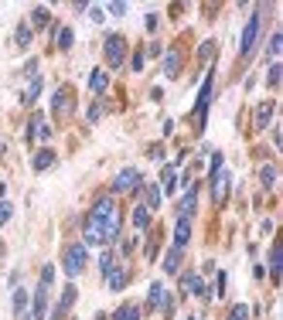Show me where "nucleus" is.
I'll return each instance as SVG.
<instances>
[{
    "instance_id": "1",
    "label": "nucleus",
    "mask_w": 283,
    "mask_h": 320,
    "mask_svg": "<svg viewBox=\"0 0 283 320\" xmlns=\"http://www.w3.org/2000/svg\"><path fill=\"white\" fill-rule=\"evenodd\" d=\"M119 225H123V218H119L116 201H113L109 194H106V198H99V201L92 205L89 218H85L82 245L89 249V245H109V242H116V239H119Z\"/></svg>"
},
{
    "instance_id": "2",
    "label": "nucleus",
    "mask_w": 283,
    "mask_h": 320,
    "mask_svg": "<svg viewBox=\"0 0 283 320\" xmlns=\"http://www.w3.org/2000/svg\"><path fill=\"white\" fill-rule=\"evenodd\" d=\"M85 262H89V249H85L82 242L65 249V276H72V279H75V276L85 269Z\"/></svg>"
},
{
    "instance_id": "3",
    "label": "nucleus",
    "mask_w": 283,
    "mask_h": 320,
    "mask_svg": "<svg viewBox=\"0 0 283 320\" xmlns=\"http://www.w3.org/2000/svg\"><path fill=\"white\" fill-rule=\"evenodd\" d=\"M259 28H263V17L252 14L249 24H246V31H242V45H239V55H242V58H252V51H256V38H259Z\"/></svg>"
},
{
    "instance_id": "4",
    "label": "nucleus",
    "mask_w": 283,
    "mask_h": 320,
    "mask_svg": "<svg viewBox=\"0 0 283 320\" xmlns=\"http://www.w3.org/2000/svg\"><path fill=\"white\" fill-rule=\"evenodd\" d=\"M102 55H106V62H109V68H119L123 58H126V41H123L119 34H109L106 45H102Z\"/></svg>"
},
{
    "instance_id": "5",
    "label": "nucleus",
    "mask_w": 283,
    "mask_h": 320,
    "mask_svg": "<svg viewBox=\"0 0 283 320\" xmlns=\"http://www.w3.org/2000/svg\"><path fill=\"white\" fill-rule=\"evenodd\" d=\"M136 184H140V171H136V167H123V171L113 177V191H116V194H126V191H133Z\"/></svg>"
},
{
    "instance_id": "6",
    "label": "nucleus",
    "mask_w": 283,
    "mask_h": 320,
    "mask_svg": "<svg viewBox=\"0 0 283 320\" xmlns=\"http://www.w3.org/2000/svg\"><path fill=\"white\" fill-rule=\"evenodd\" d=\"M212 85H215V72L205 75V85H201V92H198V106H195V112H198L201 123H205V112H208V102H212Z\"/></svg>"
},
{
    "instance_id": "7",
    "label": "nucleus",
    "mask_w": 283,
    "mask_h": 320,
    "mask_svg": "<svg viewBox=\"0 0 283 320\" xmlns=\"http://www.w3.org/2000/svg\"><path fill=\"white\" fill-rule=\"evenodd\" d=\"M191 242V218H178L174 225V249H184Z\"/></svg>"
},
{
    "instance_id": "8",
    "label": "nucleus",
    "mask_w": 283,
    "mask_h": 320,
    "mask_svg": "<svg viewBox=\"0 0 283 320\" xmlns=\"http://www.w3.org/2000/svg\"><path fill=\"white\" fill-rule=\"evenodd\" d=\"M225 191H229V171H215V181H212L215 205H222V201H225Z\"/></svg>"
},
{
    "instance_id": "9",
    "label": "nucleus",
    "mask_w": 283,
    "mask_h": 320,
    "mask_svg": "<svg viewBox=\"0 0 283 320\" xmlns=\"http://www.w3.org/2000/svg\"><path fill=\"white\" fill-rule=\"evenodd\" d=\"M195 205H198V188H188V194L178 205V218H191L195 215Z\"/></svg>"
},
{
    "instance_id": "10",
    "label": "nucleus",
    "mask_w": 283,
    "mask_h": 320,
    "mask_svg": "<svg viewBox=\"0 0 283 320\" xmlns=\"http://www.w3.org/2000/svg\"><path fill=\"white\" fill-rule=\"evenodd\" d=\"M45 310H48V286L41 283V286L34 289V306H31V317H34V320H41V317H45Z\"/></svg>"
},
{
    "instance_id": "11",
    "label": "nucleus",
    "mask_w": 283,
    "mask_h": 320,
    "mask_svg": "<svg viewBox=\"0 0 283 320\" xmlns=\"http://www.w3.org/2000/svg\"><path fill=\"white\" fill-rule=\"evenodd\" d=\"M181 289H184V293H191V296H201V293H205V283H201V276L184 272V276H181Z\"/></svg>"
},
{
    "instance_id": "12",
    "label": "nucleus",
    "mask_w": 283,
    "mask_h": 320,
    "mask_svg": "<svg viewBox=\"0 0 283 320\" xmlns=\"http://www.w3.org/2000/svg\"><path fill=\"white\" fill-rule=\"evenodd\" d=\"M31 136H34V140H51V126H48L41 116H34V119H31Z\"/></svg>"
},
{
    "instance_id": "13",
    "label": "nucleus",
    "mask_w": 283,
    "mask_h": 320,
    "mask_svg": "<svg viewBox=\"0 0 283 320\" xmlns=\"http://www.w3.org/2000/svg\"><path fill=\"white\" fill-rule=\"evenodd\" d=\"M72 303H75V286H65V293H62V303L55 306V313H51V320H58V317H62V313H65V310H68Z\"/></svg>"
},
{
    "instance_id": "14",
    "label": "nucleus",
    "mask_w": 283,
    "mask_h": 320,
    "mask_svg": "<svg viewBox=\"0 0 283 320\" xmlns=\"http://www.w3.org/2000/svg\"><path fill=\"white\" fill-rule=\"evenodd\" d=\"M133 225H136L140 232L150 225V208H147V205H136V208H133Z\"/></svg>"
},
{
    "instance_id": "15",
    "label": "nucleus",
    "mask_w": 283,
    "mask_h": 320,
    "mask_svg": "<svg viewBox=\"0 0 283 320\" xmlns=\"http://www.w3.org/2000/svg\"><path fill=\"white\" fill-rule=\"evenodd\" d=\"M106 85H109V75H106L102 68H96V72L89 75V89H92V92H106Z\"/></svg>"
},
{
    "instance_id": "16",
    "label": "nucleus",
    "mask_w": 283,
    "mask_h": 320,
    "mask_svg": "<svg viewBox=\"0 0 283 320\" xmlns=\"http://www.w3.org/2000/svg\"><path fill=\"white\" fill-rule=\"evenodd\" d=\"M38 96H41V75H34V79H31V85L24 89V96H21V102H24V106H31V102H34Z\"/></svg>"
},
{
    "instance_id": "17",
    "label": "nucleus",
    "mask_w": 283,
    "mask_h": 320,
    "mask_svg": "<svg viewBox=\"0 0 283 320\" xmlns=\"http://www.w3.org/2000/svg\"><path fill=\"white\" fill-rule=\"evenodd\" d=\"M51 109H55V112H68V89H55V96H51Z\"/></svg>"
},
{
    "instance_id": "18",
    "label": "nucleus",
    "mask_w": 283,
    "mask_h": 320,
    "mask_svg": "<svg viewBox=\"0 0 283 320\" xmlns=\"http://www.w3.org/2000/svg\"><path fill=\"white\" fill-rule=\"evenodd\" d=\"M273 109H276L273 102H263V106H259V112H256V129H266V126H269V116H273Z\"/></svg>"
},
{
    "instance_id": "19",
    "label": "nucleus",
    "mask_w": 283,
    "mask_h": 320,
    "mask_svg": "<svg viewBox=\"0 0 283 320\" xmlns=\"http://www.w3.org/2000/svg\"><path fill=\"white\" fill-rule=\"evenodd\" d=\"M178 266H181V249H167V256H164V272H178Z\"/></svg>"
},
{
    "instance_id": "20",
    "label": "nucleus",
    "mask_w": 283,
    "mask_h": 320,
    "mask_svg": "<svg viewBox=\"0 0 283 320\" xmlns=\"http://www.w3.org/2000/svg\"><path fill=\"white\" fill-rule=\"evenodd\" d=\"M178 68H181L178 51H167V58H164V75H167V79H174V75H178Z\"/></svg>"
},
{
    "instance_id": "21",
    "label": "nucleus",
    "mask_w": 283,
    "mask_h": 320,
    "mask_svg": "<svg viewBox=\"0 0 283 320\" xmlns=\"http://www.w3.org/2000/svg\"><path fill=\"white\" fill-rule=\"evenodd\" d=\"M161 184H164V194H174V188H178V174H174V167H164Z\"/></svg>"
},
{
    "instance_id": "22",
    "label": "nucleus",
    "mask_w": 283,
    "mask_h": 320,
    "mask_svg": "<svg viewBox=\"0 0 283 320\" xmlns=\"http://www.w3.org/2000/svg\"><path fill=\"white\" fill-rule=\"evenodd\" d=\"M106 283H109V289L116 293V289H123V286H126V272H123V269H113V272L106 276Z\"/></svg>"
},
{
    "instance_id": "23",
    "label": "nucleus",
    "mask_w": 283,
    "mask_h": 320,
    "mask_svg": "<svg viewBox=\"0 0 283 320\" xmlns=\"http://www.w3.org/2000/svg\"><path fill=\"white\" fill-rule=\"evenodd\" d=\"M113 320H140V306H119L116 313H113Z\"/></svg>"
},
{
    "instance_id": "24",
    "label": "nucleus",
    "mask_w": 283,
    "mask_h": 320,
    "mask_svg": "<svg viewBox=\"0 0 283 320\" xmlns=\"http://www.w3.org/2000/svg\"><path fill=\"white\" fill-rule=\"evenodd\" d=\"M51 164H55V153H51V150H41V153L34 157V171H48Z\"/></svg>"
},
{
    "instance_id": "25",
    "label": "nucleus",
    "mask_w": 283,
    "mask_h": 320,
    "mask_svg": "<svg viewBox=\"0 0 283 320\" xmlns=\"http://www.w3.org/2000/svg\"><path fill=\"white\" fill-rule=\"evenodd\" d=\"M55 41H58V48L65 51V48H72V41H75V34H72V28H58V34H55Z\"/></svg>"
},
{
    "instance_id": "26",
    "label": "nucleus",
    "mask_w": 283,
    "mask_h": 320,
    "mask_svg": "<svg viewBox=\"0 0 283 320\" xmlns=\"http://www.w3.org/2000/svg\"><path fill=\"white\" fill-rule=\"evenodd\" d=\"M31 45V24H21L17 28V48H28Z\"/></svg>"
},
{
    "instance_id": "27",
    "label": "nucleus",
    "mask_w": 283,
    "mask_h": 320,
    "mask_svg": "<svg viewBox=\"0 0 283 320\" xmlns=\"http://www.w3.org/2000/svg\"><path fill=\"white\" fill-rule=\"evenodd\" d=\"M161 205V188H154V184H147V208L154 211Z\"/></svg>"
},
{
    "instance_id": "28",
    "label": "nucleus",
    "mask_w": 283,
    "mask_h": 320,
    "mask_svg": "<svg viewBox=\"0 0 283 320\" xmlns=\"http://www.w3.org/2000/svg\"><path fill=\"white\" fill-rule=\"evenodd\" d=\"M31 24H34V28H45V24H48V7H38V11L31 14Z\"/></svg>"
},
{
    "instance_id": "29",
    "label": "nucleus",
    "mask_w": 283,
    "mask_h": 320,
    "mask_svg": "<svg viewBox=\"0 0 283 320\" xmlns=\"http://www.w3.org/2000/svg\"><path fill=\"white\" fill-rule=\"evenodd\" d=\"M229 320H249V306L246 303H235L232 313H229Z\"/></svg>"
},
{
    "instance_id": "30",
    "label": "nucleus",
    "mask_w": 283,
    "mask_h": 320,
    "mask_svg": "<svg viewBox=\"0 0 283 320\" xmlns=\"http://www.w3.org/2000/svg\"><path fill=\"white\" fill-rule=\"evenodd\" d=\"M280 48H283V34H273V38H269V48H266V51H269V58H276V55H280Z\"/></svg>"
},
{
    "instance_id": "31",
    "label": "nucleus",
    "mask_w": 283,
    "mask_h": 320,
    "mask_svg": "<svg viewBox=\"0 0 283 320\" xmlns=\"http://www.w3.org/2000/svg\"><path fill=\"white\" fill-rule=\"evenodd\" d=\"M280 259H283V256H280V249L273 245V252H269V269H273V276H280V269H283V266H280Z\"/></svg>"
},
{
    "instance_id": "32",
    "label": "nucleus",
    "mask_w": 283,
    "mask_h": 320,
    "mask_svg": "<svg viewBox=\"0 0 283 320\" xmlns=\"http://www.w3.org/2000/svg\"><path fill=\"white\" fill-rule=\"evenodd\" d=\"M99 269H102L106 276H109V272L116 269V262H113V252H102V259H99Z\"/></svg>"
},
{
    "instance_id": "33",
    "label": "nucleus",
    "mask_w": 283,
    "mask_h": 320,
    "mask_svg": "<svg viewBox=\"0 0 283 320\" xmlns=\"http://www.w3.org/2000/svg\"><path fill=\"white\" fill-rule=\"evenodd\" d=\"M24 303H28V293L24 289H14V310L17 313H24Z\"/></svg>"
},
{
    "instance_id": "34",
    "label": "nucleus",
    "mask_w": 283,
    "mask_h": 320,
    "mask_svg": "<svg viewBox=\"0 0 283 320\" xmlns=\"http://www.w3.org/2000/svg\"><path fill=\"white\" fill-rule=\"evenodd\" d=\"M263 184H266V188L276 184V167H263Z\"/></svg>"
},
{
    "instance_id": "35",
    "label": "nucleus",
    "mask_w": 283,
    "mask_h": 320,
    "mask_svg": "<svg viewBox=\"0 0 283 320\" xmlns=\"http://www.w3.org/2000/svg\"><path fill=\"white\" fill-rule=\"evenodd\" d=\"M280 75H283V68H280V65H273V68H269V75H266V82H269V85H280Z\"/></svg>"
},
{
    "instance_id": "36",
    "label": "nucleus",
    "mask_w": 283,
    "mask_h": 320,
    "mask_svg": "<svg viewBox=\"0 0 283 320\" xmlns=\"http://www.w3.org/2000/svg\"><path fill=\"white\" fill-rule=\"evenodd\" d=\"M11 211H14V208H11L7 201H0V225H7V222H11Z\"/></svg>"
},
{
    "instance_id": "37",
    "label": "nucleus",
    "mask_w": 283,
    "mask_h": 320,
    "mask_svg": "<svg viewBox=\"0 0 283 320\" xmlns=\"http://www.w3.org/2000/svg\"><path fill=\"white\" fill-rule=\"evenodd\" d=\"M51 279H55V269H51V266H45V269H41V283H45V286H51Z\"/></svg>"
},
{
    "instance_id": "38",
    "label": "nucleus",
    "mask_w": 283,
    "mask_h": 320,
    "mask_svg": "<svg viewBox=\"0 0 283 320\" xmlns=\"http://www.w3.org/2000/svg\"><path fill=\"white\" fill-rule=\"evenodd\" d=\"M109 14H113V17H123V14H126V4H109Z\"/></svg>"
},
{
    "instance_id": "39",
    "label": "nucleus",
    "mask_w": 283,
    "mask_h": 320,
    "mask_svg": "<svg viewBox=\"0 0 283 320\" xmlns=\"http://www.w3.org/2000/svg\"><path fill=\"white\" fill-rule=\"evenodd\" d=\"M212 55H215V41H205L201 45V58H212Z\"/></svg>"
},
{
    "instance_id": "40",
    "label": "nucleus",
    "mask_w": 283,
    "mask_h": 320,
    "mask_svg": "<svg viewBox=\"0 0 283 320\" xmlns=\"http://www.w3.org/2000/svg\"><path fill=\"white\" fill-rule=\"evenodd\" d=\"M144 62H147L144 55H133V72H144Z\"/></svg>"
},
{
    "instance_id": "41",
    "label": "nucleus",
    "mask_w": 283,
    "mask_h": 320,
    "mask_svg": "<svg viewBox=\"0 0 283 320\" xmlns=\"http://www.w3.org/2000/svg\"><path fill=\"white\" fill-rule=\"evenodd\" d=\"M89 17H92L96 24H102V11H99V7H89Z\"/></svg>"
},
{
    "instance_id": "42",
    "label": "nucleus",
    "mask_w": 283,
    "mask_h": 320,
    "mask_svg": "<svg viewBox=\"0 0 283 320\" xmlns=\"http://www.w3.org/2000/svg\"><path fill=\"white\" fill-rule=\"evenodd\" d=\"M222 289H225V272H218V279H215V293L222 296Z\"/></svg>"
},
{
    "instance_id": "43",
    "label": "nucleus",
    "mask_w": 283,
    "mask_h": 320,
    "mask_svg": "<svg viewBox=\"0 0 283 320\" xmlns=\"http://www.w3.org/2000/svg\"><path fill=\"white\" fill-rule=\"evenodd\" d=\"M102 116V106H89V119H99Z\"/></svg>"
}]
</instances>
